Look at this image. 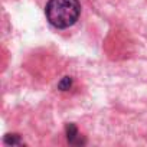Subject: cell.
Instances as JSON below:
<instances>
[{
  "instance_id": "1",
  "label": "cell",
  "mask_w": 147,
  "mask_h": 147,
  "mask_svg": "<svg viewBox=\"0 0 147 147\" xmlns=\"http://www.w3.org/2000/svg\"><path fill=\"white\" fill-rule=\"evenodd\" d=\"M48 22L56 29H66L75 25L81 15L78 0H49L45 7Z\"/></svg>"
}]
</instances>
